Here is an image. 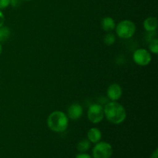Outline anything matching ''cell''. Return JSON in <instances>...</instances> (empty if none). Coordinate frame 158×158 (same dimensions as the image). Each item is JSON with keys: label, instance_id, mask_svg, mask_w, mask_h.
Masks as SVG:
<instances>
[{"label": "cell", "instance_id": "5b68a950", "mask_svg": "<svg viewBox=\"0 0 158 158\" xmlns=\"http://www.w3.org/2000/svg\"><path fill=\"white\" fill-rule=\"evenodd\" d=\"M87 117L93 123H99L104 117V111L102 105L99 103H94L90 105L87 111Z\"/></svg>", "mask_w": 158, "mask_h": 158}, {"label": "cell", "instance_id": "3957f363", "mask_svg": "<svg viewBox=\"0 0 158 158\" xmlns=\"http://www.w3.org/2000/svg\"><path fill=\"white\" fill-rule=\"evenodd\" d=\"M116 33L121 39H130L135 34L136 26L131 20H123L116 26Z\"/></svg>", "mask_w": 158, "mask_h": 158}, {"label": "cell", "instance_id": "2e32d148", "mask_svg": "<svg viewBox=\"0 0 158 158\" xmlns=\"http://www.w3.org/2000/svg\"><path fill=\"white\" fill-rule=\"evenodd\" d=\"M10 5V0H0V9H4Z\"/></svg>", "mask_w": 158, "mask_h": 158}, {"label": "cell", "instance_id": "9c48e42d", "mask_svg": "<svg viewBox=\"0 0 158 158\" xmlns=\"http://www.w3.org/2000/svg\"><path fill=\"white\" fill-rule=\"evenodd\" d=\"M87 138L89 142L94 143H97L100 142L102 138V134L100 131L97 128L94 127L91 128L88 131L87 133Z\"/></svg>", "mask_w": 158, "mask_h": 158}, {"label": "cell", "instance_id": "44dd1931", "mask_svg": "<svg viewBox=\"0 0 158 158\" xmlns=\"http://www.w3.org/2000/svg\"><path fill=\"white\" fill-rule=\"evenodd\" d=\"M2 52V46L1 43H0V55H1Z\"/></svg>", "mask_w": 158, "mask_h": 158}, {"label": "cell", "instance_id": "ba28073f", "mask_svg": "<svg viewBox=\"0 0 158 158\" xmlns=\"http://www.w3.org/2000/svg\"><path fill=\"white\" fill-rule=\"evenodd\" d=\"M68 117L73 120H77L83 116V109L82 106L78 103H73L69 106L67 110Z\"/></svg>", "mask_w": 158, "mask_h": 158}, {"label": "cell", "instance_id": "30bf717a", "mask_svg": "<svg viewBox=\"0 0 158 158\" xmlns=\"http://www.w3.org/2000/svg\"><path fill=\"white\" fill-rule=\"evenodd\" d=\"M143 28L147 32H154L157 28V19L155 17H148L143 22Z\"/></svg>", "mask_w": 158, "mask_h": 158}, {"label": "cell", "instance_id": "4fadbf2b", "mask_svg": "<svg viewBox=\"0 0 158 158\" xmlns=\"http://www.w3.org/2000/svg\"><path fill=\"white\" fill-rule=\"evenodd\" d=\"M10 30L6 26L0 27V42H5L10 36Z\"/></svg>", "mask_w": 158, "mask_h": 158}, {"label": "cell", "instance_id": "6da1fadb", "mask_svg": "<svg viewBox=\"0 0 158 158\" xmlns=\"http://www.w3.org/2000/svg\"><path fill=\"white\" fill-rule=\"evenodd\" d=\"M104 117L113 124H120L127 118L125 108L117 101L109 102L103 107Z\"/></svg>", "mask_w": 158, "mask_h": 158}, {"label": "cell", "instance_id": "277c9868", "mask_svg": "<svg viewBox=\"0 0 158 158\" xmlns=\"http://www.w3.org/2000/svg\"><path fill=\"white\" fill-rule=\"evenodd\" d=\"M113 154V148L107 142H98L93 149L94 158H110Z\"/></svg>", "mask_w": 158, "mask_h": 158}, {"label": "cell", "instance_id": "52a82bcc", "mask_svg": "<svg viewBox=\"0 0 158 158\" xmlns=\"http://www.w3.org/2000/svg\"><path fill=\"white\" fill-rule=\"evenodd\" d=\"M122 94H123V90L121 86L118 83H112L110 85L106 91L107 97L111 101H117L120 100V97H122Z\"/></svg>", "mask_w": 158, "mask_h": 158}, {"label": "cell", "instance_id": "ac0fdd59", "mask_svg": "<svg viewBox=\"0 0 158 158\" xmlns=\"http://www.w3.org/2000/svg\"><path fill=\"white\" fill-rule=\"evenodd\" d=\"M76 158H92L89 154H84V153H81V154H79L76 156Z\"/></svg>", "mask_w": 158, "mask_h": 158}, {"label": "cell", "instance_id": "7c38bea8", "mask_svg": "<svg viewBox=\"0 0 158 158\" xmlns=\"http://www.w3.org/2000/svg\"><path fill=\"white\" fill-rule=\"evenodd\" d=\"M89 147H90V142L89 141L88 139L87 140L84 139V140H80L78 143V144H77V150L80 152L84 153L89 149Z\"/></svg>", "mask_w": 158, "mask_h": 158}, {"label": "cell", "instance_id": "5bb4252c", "mask_svg": "<svg viewBox=\"0 0 158 158\" xmlns=\"http://www.w3.org/2000/svg\"><path fill=\"white\" fill-rule=\"evenodd\" d=\"M149 49L154 54L158 53V40L157 39H153L149 43Z\"/></svg>", "mask_w": 158, "mask_h": 158}, {"label": "cell", "instance_id": "7402d4cb", "mask_svg": "<svg viewBox=\"0 0 158 158\" xmlns=\"http://www.w3.org/2000/svg\"><path fill=\"white\" fill-rule=\"evenodd\" d=\"M23 1H31V0H23Z\"/></svg>", "mask_w": 158, "mask_h": 158}, {"label": "cell", "instance_id": "9a60e30c", "mask_svg": "<svg viewBox=\"0 0 158 158\" xmlns=\"http://www.w3.org/2000/svg\"><path fill=\"white\" fill-rule=\"evenodd\" d=\"M104 43L107 46H112L113 44H114L116 41V38L115 35H114L113 33H107L104 37Z\"/></svg>", "mask_w": 158, "mask_h": 158}, {"label": "cell", "instance_id": "e0dca14e", "mask_svg": "<svg viewBox=\"0 0 158 158\" xmlns=\"http://www.w3.org/2000/svg\"><path fill=\"white\" fill-rule=\"evenodd\" d=\"M23 0H10V4L12 7L17 8L21 5Z\"/></svg>", "mask_w": 158, "mask_h": 158}, {"label": "cell", "instance_id": "ffe728a7", "mask_svg": "<svg viewBox=\"0 0 158 158\" xmlns=\"http://www.w3.org/2000/svg\"><path fill=\"white\" fill-rule=\"evenodd\" d=\"M157 154H158V150L157 148H156V149L154 150V152H152V154H151V157L150 158H157Z\"/></svg>", "mask_w": 158, "mask_h": 158}, {"label": "cell", "instance_id": "d6986e66", "mask_svg": "<svg viewBox=\"0 0 158 158\" xmlns=\"http://www.w3.org/2000/svg\"><path fill=\"white\" fill-rule=\"evenodd\" d=\"M4 22H5V16H4V15H3L2 12L0 11V27L3 26V23H4Z\"/></svg>", "mask_w": 158, "mask_h": 158}, {"label": "cell", "instance_id": "8992f818", "mask_svg": "<svg viewBox=\"0 0 158 158\" xmlns=\"http://www.w3.org/2000/svg\"><path fill=\"white\" fill-rule=\"evenodd\" d=\"M133 60L140 66H146L151 62V55L147 49H138L134 52Z\"/></svg>", "mask_w": 158, "mask_h": 158}, {"label": "cell", "instance_id": "7a4b0ae2", "mask_svg": "<svg viewBox=\"0 0 158 158\" xmlns=\"http://www.w3.org/2000/svg\"><path fill=\"white\" fill-rule=\"evenodd\" d=\"M47 125L49 130L56 133H63L67 130L69 118L62 111L56 110L49 114L47 119Z\"/></svg>", "mask_w": 158, "mask_h": 158}, {"label": "cell", "instance_id": "8fae6325", "mask_svg": "<svg viewBox=\"0 0 158 158\" xmlns=\"http://www.w3.org/2000/svg\"><path fill=\"white\" fill-rule=\"evenodd\" d=\"M101 26L102 29L106 32H111L116 27L115 21L111 17H104L101 21Z\"/></svg>", "mask_w": 158, "mask_h": 158}]
</instances>
